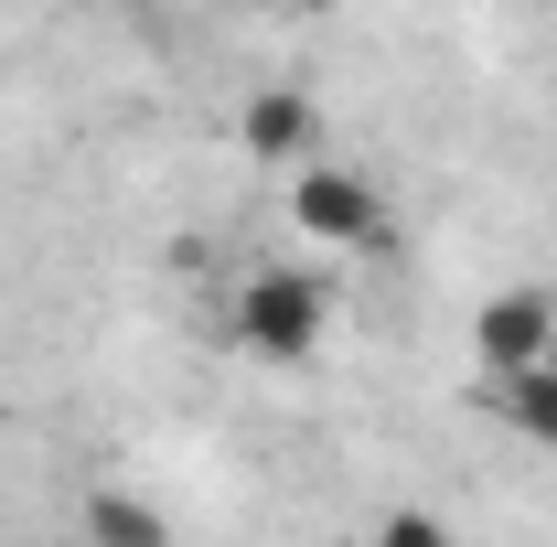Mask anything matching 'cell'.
Returning <instances> with one entry per match:
<instances>
[{"mask_svg": "<svg viewBox=\"0 0 557 547\" xmlns=\"http://www.w3.org/2000/svg\"><path fill=\"white\" fill-rule=\"evenodd\" d=\"M236 139H247V161L300 172V161H322V108H311L300 86H258V97L236 108Z\"/></svg>", "mask_w": 557, "mask_h": 547, "instance_id": "cell-3", "label": "cell"}, {"mask_svg": "<svg viewBox=\"0 0 557 547\" xmlns=\"http://www.w3.org/2000/svg\"><path fill=\"white\" fill-rule=\"evenodd\" d=\"M289 226L322 236V247H354V258H386V247H397L386 194H375L364 172H344V161H300V172H289Z\"/></svg>", "mask_w": 557, "mask_h": 547, "instance_id": "cell-2", "label": "cell"}, {"mask_svg": "<svg viewBox=\"0 0 557 547\" xmlns=\"http://www.w3.org/2000/svg\"><path fill=\"white\" fill-rule=\"evenodd\" d=\"M86 547H172V526L139 494H86Z\"/></svg>", "mask_w": 557, "mask_h": 547, "instance_id": "cell-6", "label": "cell"}, {"mask_svg": "<svg viewBox=\"0 0 557 547\" xmlns=\"http://www.w3.org/2000/svg\"><path fill=\"white\" fill-rule=\"evenodd\" d=\"M493 409H504V429H515V440L557 451V354L515 365V376H493Z\"/></svg>", "mask_w": 557, "mask_h": 547, "instance_id": "cell-5", "label": "cell"}, {"mask_svg": "<svg viewBox=\"0 0 557 547\" xmlns=\"http://www.w3.org/2000/svg\"><path fill=\"white\" fill-rule=\"evenodd\" d=\"M364 547H450V526H440L429 505H386V515H375V537H364Z\"/></svg>", "mask_w": 557, "mask_h": 547, "instance_id": "cell-7", "label": "cell"}, {"mask_svg": "<svg viewBox=\"0 0 557 547\" xmlns=\"http://www.w3.org/2000/svg\"><path fill=\"white\" fill-rule=\"evenodd\" d=\"M225 333L247 343L258 365H300V354H322V333H333V290L311 269H258L236 290V323Z\"/></svg>", "mask_w": 557, "mask_h": 547, "instance_id": "cell-1", "label": "cell"}, {"mask_svg": "<svg viewBox=\"0 0 557 547\" xmlns=\"http://www.w3.org/2000/svg\"><path fill=\"white\" fill-rule=\"evenodd\" d=\"M472 354H483L493 376H515V365L557 354V301H547V290H493L483 312H472Z\"/></svg>", "mask_w": 557, "mask_h": 547, "instance_id": "cell-4", "label": "cell"}]
</instances>
